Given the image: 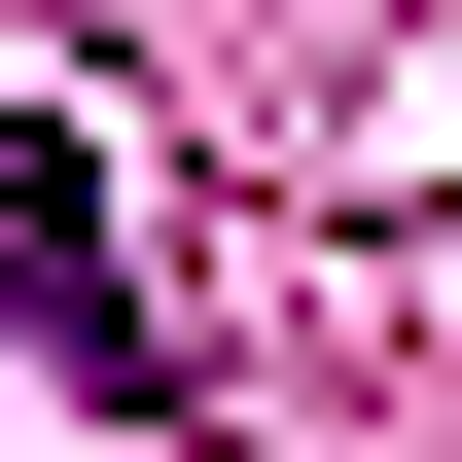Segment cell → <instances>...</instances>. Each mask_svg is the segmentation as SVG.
Instances as JSON below:
<instances>
[{
  "instance_id": "1",
  "label": "cell",
  "mask_w": 462,
  "mask_h": 462,
  "mask_svg": "<svg viewBox=\"0 0 462 462\" xmlns=\"http://www.w3.org/2000/svg\"><path fill=\"white\" fill-rule=\"evenodd\" d=\"M0 285H36V356H143V285H107V178H71L36 107H0Z\"/></svg>"
}]
</instances>
